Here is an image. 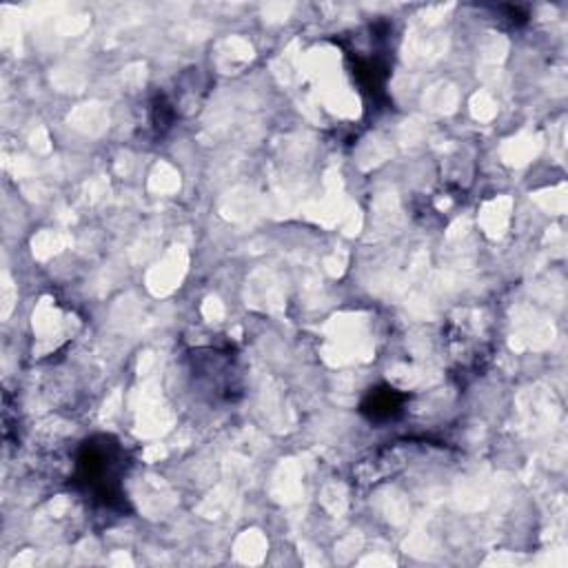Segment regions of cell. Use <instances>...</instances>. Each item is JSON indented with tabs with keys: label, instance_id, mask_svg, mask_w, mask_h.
Instances as JSON below:
<instances>
[{
	"label": "cell",
	"instance_id": "obj_1",
	"mask_svg": "<svg viewBox=\"0 0 568 568\" xmlns=\"http://www.w3.org/2000/svg\"><path fill=\"white\" fill-rule=\"evenodd\" d=\"M122 450L111 437L84 442L78 457V479L100 499L111 504L118 497V470Z\"/></svg>",
	"mask_w": 568,
	"mask_h": 568
},
{
	"label": "cell",
	"instance_id": "obj_2",
	"mask_svg": "<svg viewBox=\"0 0 568 568\" xmlns=\"http://www.w3.org/2000/svg\"><path fill=\"white\" fill-rule=\"evenodd\" d=\"M402 402L404 395H399L395 388H377L368 393V397L362 402V413L371 419H388L399 413Z\"/></svg>",
	"mask_w": 568,
	"mask_h": 568
}]
</instances>
